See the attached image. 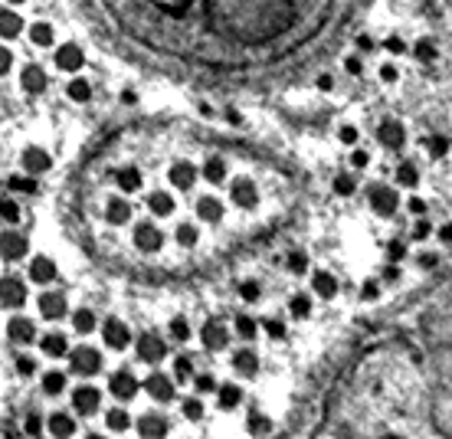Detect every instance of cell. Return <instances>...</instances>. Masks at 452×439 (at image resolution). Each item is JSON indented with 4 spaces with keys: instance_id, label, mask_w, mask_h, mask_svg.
I'll return each instance as SVG.
<instances>
[{
    "instance_id": "5",
    "label": "cell",
    "mask_w": 452,
    "mask_h": 439,
    "mask_svg": "<svg viewBox=\"0 0 452 439\" xmlns=\"http://www.w3.org/2000/svg\"><path fill=\"white\" fill-rule=\"evenodd\" d=\"M36 311H40V318H46V322H59V318H66V311H69L66 292H43V295L36 299Z\"/></svg>"
},
{
    "instance_id": "23",
    "label": "cell",
    "mask_w": 452,
    "mask_h": 439,
    "mask_svg": "<svg viewBox=\"0 0 452 439\" xmlns=\"http://www.w3.org/2000/svg\"><path fill=\"white\" fill-rule=\"evenodd\" d=\"M20 30H23V17H20V10H13V7H7V10H3V43H10L13 36H20Z\"/></svg>"
},
{
    "instance_id": "27",
    "label": "cell",
    "mask_w": 452,
    "mask_h": 439,
    "mask_svg": "<svg viewBox=\"0 0 452 439\" xmlns=\"http://www.w3.org/2000/svg\"><path fill=\"white\" fill-rule=\"evenodd\" d=\"M3 243H7V249H3V253H7V259H13V262H17V259L27 256V239H23V236H13L10 230H7Z\"/></svg>"
},
{
    "instance_id": "4",
    "label": "cell",
    "mask_w": 452,
    "mask_h": 439,
    "mask_svg": "<svg viewBox=\"0 0 452 439\" xmlns=\"http://www.w3.org/2000/svg\"><path fill=\"white\" fill-rule=\"evenodd\" d=\"M17 164H20L23 174H33V177H36V174H46L53 168V158H50L46 148H40V144H27V148L20 151V161Z\"/></svg>"
},
{
    "instance_id": "41",
    "label": "cell",
    "mask_w": 452,
    "mask_h": 439,
    "mask_svg": "<svg viewBox=\"0 0 452 439\" xmlns=\"http://www.w3.org/2000/svg\"><path fill=\"white\" fill-rule=\"evenodd\" d=\"M409 214H423V210H426V204H423V200H420V197H413V200H409Z\"/></svg>"
},
{
    "instance_id": "7",
    "label": "cell",
    "mask_w": 452,
    "mask_h": 439,
    "mask_svg": "<svg viewBox=\"0 0 452 439\" xmlns=\"http://www.w3.org/2000/svg\"><path fill=\"white\" fill-rule=\"evenodd\" d=\"M226 341H229V328H226V322H220V318H213V322H206L204 328H200L204 351H223Z\"/></svg>"
},
{
    "instance_id": "20",
    "label": "cell",
    "mask_w": 452,
    "mask_h": 439,
    "mask_svg": "<svg viewBox=\"0 0 452 439\" xmlns=\"http://www.w3.org/2000/svg\"><path fill=\"white\" fill-rule=\"evenodd\" d=\"M23 299H27V295H23V282H20V278H17V276L3 278V305H7V308H20Z\"/></svg>"
},
{
    "instance_id": "33",
    "label": "cell",
    "mask_w": 452,
    "mask_h": 439,
    "mask_svg": "<svg viewBox=\"0 0 452 439\" xmlns=\"http://www.w3.org/2000/svg\"><path fill=\"white\" fill-rule=\"evenodd\" d=\"M236 332L243 338H256V322L249 318V315H236Z\"/></svg>"
},
{
    "instance_id": "18",
    "label": "cell",
    "mask_w": 452,
    "mask_h": 439,
    "mask_svg": "<svg viewBox=\"0 0 452 439\" xmlns=\"http://www.w3.org/2000/svg\"><path fill=\"white\" fill-rule=\"evenodd\" d=\"M233 371H236L239 377H253L259 371V357L256 351H249V348H243V351L233 354Z\"/></svg>"
},
{
    "instance_id": "43",
    "label": "cell",
    "mask_w": 452,
    "mask_h": 439,
    "mask_svg": "<svg viewBox=\"0 0 452 439\" xmlns=\"http://www.w3.org/2000/svg\"><path fill=\"white\" fill-rule=\"evenodd\" d=\"M20 3H27V0H7V7H13V10H17Z\"/></svg>"
},
{
    "instance_id": "2",
    "label": "cell",
    "mask_w": 452,
    "mask_h": 439,
    "mask_svg": "<svg viewBox=\"0 0 452 439\" xmlns=\"http://www.w3.org/2000/svg\"><path fill=\"white\" fill-rule=\"evenodd\" d=\"M141 439H167L171 436V417L161 410H144L138 419Z\"/></svg>"
},
{
    "instance_id": "40",
    "label": "cell",
    "mask_w": 452,
    "mask_h": 439,
    "mask_svg": "<svg viewBox=\"0 0 452 439\" xmlns=\"http://www.w3.org/2000/svg\"><path fill=\"white\" fill-rule=\"evenodd\" d=\"M367 161H370L367 151H354V154H351V168H367Z\"/></svg>"
},
{
    "instance_id": "14",
    "label": "cell",
    "mask_w": 452,
    "mask_h": 439,
    "mask_svg": "<svg viewBox=\"0 0 452 439\" xmlns=\"http://www.w3.org/2000/svg\"><path fill=\"white\" fill-rule=\"evenodd\" d=\"M7 332H10V338H13L17 344L40 341V338H36V322H30V318H23V315H13L10 322H7Z\"/></svg>"
},
{
    "instance_id": "16",
    "label": "cell",
    "mask_w": 452,
    "mask_h": 439,
    "mask_svg": "<svg viewBox=\"0 0 452 439\" xmlns=\"http://www.w3.org/2000/svg\"><path fill=\"white\" fill-rule=\"evenodd\" d=\"M30 43H33V46H40V50H53V46H56V30H53V23H46V20L30 23Z\"/></svg>"
},
{
    "instance_id": "37",
    "label": "cell",
    "mask_w": 452,
    "mask_h": 439,
    "mask_svg": "<svg viewBox=\"0 0 452 439\" xmlns=\"http://www.w3.org/2000/svg\"><path fill=\"white\" fill-rule=\"evenodd\" d=\"M338 138H341V144H357V138H361V135H357L354 125H345V128L338 131Z\"/></svg>"
},
{
    "instance_id": "29",
    "label": "cell",
    "mask_w": 452,
    "mask_h": 439,
    "mask_svg": "<svg viewBox=\"0 0 452 439\" xmlns=\"http://www.w3.org/2000/svg\"><path fill=\"white\" fill-rule=\"evenodd\" d=\"M23 429H27V436H30V439H40V433H43V419H40V413H36V410H30V413H27Z\"/></svg>"
},
{
    "instance_id": "19",
    "label": "cell",
    "mask_w": 452,
    "mask_h": 439,
    "mask_svg": "<svg viewBox=\"0 0 452 439\" xmlns=\"http://www.w3.org/2000/svg\"><path fill=\"white\" fill-rule=\"evenodd\" d=\"M96 325H98V318H96V311L89 308V305H82V308L73 311V332L75 334H92L96 332Z\"/></svg>"
},
{
    "instance_id": "30",
    "label": "cell",
    "mask_w": 452,
    "mask_h": 439,
    "mask_svg": "<svg viewBox=\"0 0 452 439\" xmlns=\"http://www.w3.org/2000/svg\"><path fill=\"white\" fill-rule=\"evenodd\" d=\"M13 364H17V371H20L23 377H33L36 374V357H33V354H17V357H13Z\"/></svg>"
},
{
    "instance_id": "35",
    "label": "cell",
    "mask_w": 452,
    "mask_h": 439,
    "mask_svg": "<svg viewBox=\"0 0 452 439\" xmlns=\"http://www.w3.org/2000/svg\"><path fill=\"white\" fill-rule=\"evenodd\" d=\"M10 187H13V191H27V193H36V191H40L33 177H10Z\"/></svg>"
},
{
    "instance_id": "34",
    "label": "cell",
    "mask_w": 452,
    "mask_h": 439,
    "mask_svg": "<svg viewBox=\"0 0 452 439\" xmlns=\"http://www.w3.org/2000/svg\"><path fill=\"white\" fill-rule=\"evenodd\" d=\"M397 181L403 184V187H416V181H420V174L413 171L409 164H403V168H400V171H397Z\"/></svg>"
},
{
    "instance_id": "39",
    "label": "cell",
    "mask_w": 452,
    "mask_h": 439,
    "mask_svg": "<svg viewBox=\"0 0 452 439\" xmlns=\"http://www.w3.org/2000/svg\"><path fill=\"white\" fill-rule=\"evenodd\" d=\"M384 46H387L390 53H407V43H403V40H397V36H390V40H384Z\"/></svg>"
},
{
    "instance_id": "38",
    "label": "cell",
    "mask_w": 452,
    "mask_h": 439,
    "mask_svg": "<svg viewBox=\"0 0 452 439\" xmlns=\"http://www.w3.org/2000/svg\"><path fill=\"white\" fill-rule=\"evenodd\" d=\"M436 239H439L442 246H449L452 243V223H442L439 230H436Z\"/></svg>"
},
{
    "instance_id": "24",
    "label": "cell",
    "mask_w": 452,
    "mask_h": 439,
    "mask_svg": "<svg viewBox=\"0 0 452 439\" xmlns=\"http://www.w3.org/2000/svg\"><path fill=\"white\" fill-rule=\"evenodd\" d=\"M66 384H69V374H66V371H46L43 374V394H50V396L63 394Z\"/></svg>"
},
{
    "instance_id": "31",
    "label": "cell",
    "mask_w": 452,
    "mask_h": 439,
    "mask_svg": "<svg viewBox=\"0 0 452 439\" xmlns=\"http://www.w3.org/2000/svg\"><path fill=\"white\" fill-rule=\"evenodd\" d=\"M413 56H416L420 63H430L432 56H436V46H432V40H430V36H423L420 43H416V50H413Z\"/></svg>"
},
{
    "instance_id": "21",
    "label": "cell",
    "mask_w": 452,
    "mask_h": 439,
    "mask_svg": "<svg viewBox=\"0 0 452 439\" xmlns=\"http://www.w3.org/2000/svg\"><path fill=\"white\" fill-rule=\"evenodd\" d=\"M20 86L27 89V92H40V89L46 86L43 69H40L36 63H27V66H23V73H20Z\"/></svg>"
},
{
    "instance_id": "26",
    "label": "cell",
    "mask_w": 452,
    "mask_h": 439,
    "mask_svg": "<svg viewBox=\"0 0 452 439\" xmlns=\"http://www.w3.org/2000/svg\"><path fill=\"white\" fill-rule=\"evenodd\" d=\"M289 311H292V318H308L312 315V299L305 292H295L289 299Z\"/></svg>"
},
{
    "instance_id": "3",
    "label": "cell",
    "mask_w": 452,
    "mask_h": 439,
    "mask_svg": "<svg viewBox=\"0 0 452 439\" xmlns=\"http://www.w3.org/2000/svg\"><path fill=\"white\" fill-rule=\"evenodd\" d=\"M53 63L59 73H79L86 66V53H82V46L75 43V40H66L63 46H56Z\"/></svg>"
},
{
    "instance_id": "17",
    "label": "cell",
    "mask_w": 452,
    "mask_h": 439,
    "mask_svg": "<svg viewBox=\"0 0 452 439\" xmlns=\"http://www.w3.org/2000/svg\"><path fill=\"white\" fill-rule=\"evenodd\" d=\"M312 285H315V292L322 295L324 302L328 299H334L338 295V278L328 272V269H315V276H312Z\"/></svg>"
},
{
    "instance_id": "10",
    "label": "cell",
    "mask_w": 452,
    "mask_h": 439,
    "mask_svg": "<svg viewBox=\"0 0 452 439\" xmlns=\"http://www.w3.org/2000/svg\"><path fill=\"white\" fill-rule=\"evenodd\" d=\"M40 351H43L46 357H53V361L66 357V354H69V338H66V332L53 328V332L40 334Z\"/></svg>"
},
{
    "instance_id": "25",
    "label": "cell",
    "mask_w": 452,
    "mask_h": 439,
    "mask_svg": "<svg viewBox=\"0 0 452 439\" xmlns=\"http://www.w3.org/2000/svg\"><path fill=\"white\" fill-rule=\"evenodd\" d=\"M239 403H243V390H239L236 384H229V380H226V384L220 387V407L233 410V407H239Z\"/></svg>"
},
{
    "instance_id": "8",
    "label": "cell",
    "mask_w": 452,
    "mask_h": 439,
    "mask_svg": "<svg viewBox=\"0 0 452 439\" xmlns=\"http://www.w3.org/2000/svg\"><path fill=\"white\" fill-rule=\"evenodd\" d=\"M69 403H73L75 413H96L98 403H102V396H98V390L92 384H79V387H73Z\"/></svg>"
},
{
    "instance_id": "42",
    "label": "cell",
    "mask_w": 452,
    "mask_h": 439,
    "mask_svg": "<svg viewBox=\"0 0 452 439\" xmlns=\"http://www.w3.org/2000/svg\"><path fill=\"white\" fill-rule=\"evenodd\" d=\"M345 69H347V73H361V59H357V56H347Z\"/></svg>"
},
{
    "instance_id": "28",
    "label": "cell",
    "mask_w": 452,
    "mask_h": 439,
    "mask_svg": "<svg viewBox=\"0 0 452 439\" xmlns=\"http://www.w3.org/2000/svg\"><path fill=\"white\" fill-rule=\"evenodd\" d=\"M331 191L338 193V197H351V193H354V174H338L331 181Z\"/></svg>"
},
{
    "instance_id": "12",
    "label": "cell",
    "mask_w": 452,
    "mask_h": 439,
    "mask_svg": "<svg viewBox=\"0 0 452 439\" xmlns=\"http://www.w3.org/2000/svg\"><path fill=\"white\" fill-rule=\"evenodd\" d=\"M370 207H374V214H380V216H393L400 207V193H393L390 187H374Z\"/></svg>"
},
{
    "instance_id": "15",
    "label": "cell",
    "mask_w": 452,
    "mask_h": 439,
    "mask_svg": "<svg viewBox=\"0 0 452 439\" xmlns=\"http://www.w3.org/2000/svg\"><path fill=\"white\" fill-rule=\"evenodd\" d=\"M75 433V419L66 410H53L50 413V436L53 439H69Z\"/></svg>"
},
{
    "instance_id": "6",
    "label": "cell",
    "mask_w": 452,
    "mask_h": 439,
    "mask_svg": "<svg viewBox=\"0 0 452 439\" xmlns=\"http://www.w3.org/2000/svg\"><path fill=\"white\" fill-rule=\"evenodd\" d=\"M167 344H164V338L158 332H144L138 341V357L141 361H148V364H158V361H164L167 357Z\"/></svg>"
},
{
    "instance_id": "13",
    "label": "cell",
    "mask_w": 452,
    "mask_h": 439,
    "mask_svg": "<svg viewBox=\"0 0 452 439\" xmlns=\"http://www.w3.org/2000/svg\"><path fill=\"white\" fill-rule=\"evenodd\" d=\"M377 141H384L387 148H400V144L407 141V128L400 125L397 118H387V121L377 125Z\"/></svg>"
},
{
    "instance_id": "44",
    "label": "cell",
    "mask_w": 452,
    "mask_h": 439,
    "mask_svg": "<svg viewBox=\"0 0 452 439\" xmlns=\"http://www.w3.org/2000/svg\"><path fill=\"white\" fill-rule=\"evenodd\" d=\"M86 439H105V436H102V433H89Z\"/></svg>"
},
{
    "instance_id": "22",
    "label": "cell",
    "mask_w": 452,
    "mask_h": 439,
    "mask_svg": "<svg viewBox=\"0 0 452 439\" xmlns=\"http://www.w3.org/2000/svg\"><path fill=\"white\" fill-rule=\"evenodd\" d=\"M66 98H69V102H75V105H86V102H92V82H86V79H73V82L66 86Z\"/></svg>"
},
{
    "instance_id": "9",
    "label": "cell",
    "mask_w": 452,
    "mask_h": 439,
    "mask_svg": "<svg viewBox=\"0 0 452 439\" xmlns=\"http://www.w3.org/2000/svg\"><path fill=\"white\" fill-rule=\"evenodd\" d=\"M102 338H105L108 348L125 351V348H128V341H131V332H128V325L121 322V318H115V315H112V318L102 325Z\"/></svg>"
},
{
    "instance_id": "32",
    "label": "cell",
    "mask_w": 452,
    "mask_h": 439,
    "mask_svg": "<svg viewBox=\"0 0 452 439\" xmlns=\"http://www.w3.org/2000/svg\"><path fill=\"white\" fill-rule=\"evenodd\" d=\"M377 79H380V82H387V86H397L400 69L393 63H380V69H377Z\"/></svg>"
},
{
    "instance_id": "1",
    "label": "cell",
    "mask_w": 452,
    "mask_h": 439,
    "mask_svg": "<svg viewBox=\"0 0 452 439\" xmlns=\"http://www.w3.org/2000/svg\"><path fill=\"white\" fill-rule=\"evenodd\" d=\"M121 63L216 96L322 75L374 0H69Z\"/></svg>"
},
{
    "instance_id": "36",
    "label": "cell",
    "mask_w": 452,
    "mask_h": 439,
    "mask_svg": "<svg viewBox=\"0 0 452 439\" xmlns=\"http://www.w3.org/2000/svg\"><path fill=\"white\" fill-rule=\"evenodd\" d=\"M17 216H20V207H17L10 197H7V200H3V220H7V226L17 223Z\"/></svg>"
},
{
    "instance_id": "11",
    "label": "cell",
    "mask_w": 452,
    "mask_h": 439,
    "mask_svg": "<svg viewBox=\"0 0 452 439\" xmlns=\"http://www.w3.org/2000/svg\"><path fill=\"white\" fill-rule=\"evenodd\" d=\"M30 278L36 282V285H50V282H56L59 278V269H56V262L50 256H33L30 259Z\"/></svg>"
}]
</instances>
